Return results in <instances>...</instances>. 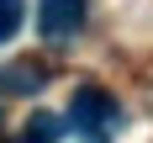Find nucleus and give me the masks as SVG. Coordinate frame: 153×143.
<instances>
[{
	"label": "nucleus",
	"instance_id": "obj_1",
	"mask_svg": "<svg viewBox=\"0 0 153 143\" xmlns=\"http://www.w3.org/2000/svg\"><path fill=\"white\" fill-rule=\"evenodd\" d=\"M122 122V106H116V95L100 90V85H79L74 101H69V127H79L85 138H100L111 127Z\"/></svg>",
	"mask_w": 153,
	"mask_h": 143
},
{
	"label": "nucleus",
	"instance_id": "obj_2",
	"mask_svg": "<svg viewBox=\"0 0 153 143\" xmlns=\"http://www.w3.org/2000/svg\"><path fill=\"white\" fill-rule=\"evenodd\" d=\"M85 27V0H42L37 5V32L48 43H63Z\"/></svg>",
	"mask_w": 153,
	"mask_h": 143
},
{
	"label": "nucleus",
	"instance_id": "obj_3",
	"mask_svg": "<svg viewBox=\"0 0 153 143\" xmlns=\"http://www.w3.org/2000/svg\"><path fill=\"white\" fill-rule=\"evenodd\" d=\"M27 21V0H0V43H11Z\"/></svg>",
	"mask_w": 153,
	"mask_h": 143
}]
</instances>
